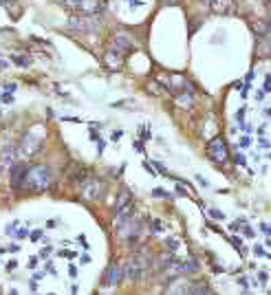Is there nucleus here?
<instances>
[{
    "instance_id": "1",
    "label": "nucleus",
    "mask_w": 271,
    "mask_h": 295,
    "mask_svg": "<svg viewBox=\"0 0 271 295\" xmlns=\"http://www.w3.org/2000/svg\"><path fill=\"white\" fill-rule=\"evenodd\" d=\"M25 185H27L29 189H35V192L45 189V187L49 185V170H47L45 165L29 167V174H27Z\"/></svg>"
},
{
    "instance_id": "2",
    "label": "nucleus",
    "mask_w": 271,
    "mask_h": 295,
    "mask_svg": "<svg viewBox=\"0 0 271 295\" xmlns=\"http://www.w3.org/2000/svg\"><path fill=\"white\" fill-rule=\"evenodd\" d=\"M207 154H210L212 161H216V163H225V161H227V145H225V141L221 137H216V139H212V141H210Z\"/></svg>"
},
{
    "instance_id": "3",
    "label": "nucleus",
    "mask_w": 271,
    "mask_h": 295,
    "mask_svg": "<svg viewBox=\"0 0 271 295\" xmlns=\"http://www.w3.org/2000/svg\"><path fill=\"white\" fill-rule=\"evenodd\" d=\"M145 269H148V264H145V258H143V256H135L133 260L126 264V271H123V276H126L128 280H137V278L143 276Z\"/></svg>"
},
{
    "instance_id": "4",
    "label": "nucleus",
    "mask_w": 271,
    "mask_h": 295,
    "mask_svg": "<svg viewBox=\"0 0 271 295\" xmlns=\"http://www.w3.org/2000/svg\"><path fill=\"white\" fill-rule=\"evenodd\" d=\"M82 189H84V198H86V201H99L101 194H104V185H101L97 179H89L82 185Z\"/></svg>"
},
{
    "instance_id": "5",
    "label": "nucleus",
    "mask_w": 271,
    "mask_h": 295,
    "mask_svg": "<svg viewBox=\"0 0 271 295\" xmlns=\"http://www.w3.org/2000/svg\"><path fill=\"white\" fill-rule=\"evenodd\" d=\"M133 47H135V44H133V40H130L128 33H115L113 35V49L115 51H119V53H128Z\"/></svg>"
},
{
    "instance_id": "6",
    "label": "nucleus",
    "mask_w": 271,
    "mask_h": 295,
    "mask_svg": "<svg viewBox=\"0 0 271 295\" xmlns=\"http://www.w3.org/2000/svg\"><path fill=\"white\" fill-rule=\"evenodd\" d=\"M40 145H42V139H35L33 132H27L25 139H23V154H27V157H29V154L38 152Z\"/></svg>"
},
{
    "instance_id": "7",
    "label": "nucleus",
    "mask_w": 271,
    "mask_h": 295,
    "mask_svg": "<svg viewBox=\"0 0 271 295\" xmlns=\"http://www.w3.org/2000/svg\"><path fill=\"white\" fill-rule=\"evenodd\" d=\"M27 174H29V167L23 165V163H18L16 167H13V172H11V185H20V183H25Z\"/></svg>"
},
{
    "instance_id": "8",
    "label": "nucleus",
    "mask_w": 271,
    "mask_h": 295,
    "mask_svg": "<svg viewBox=\"0 0 271 295\" xmlns=\"http://www.w3.org/2000/svg\"><path fill=\"white\" fill-rule=\"evenodd\" d=\"M192 101H194V88L192 86H185V93L177 95V106L190 108V106H192Z\"/></svg>"
},
{
    "instance_id": "9",
    "label": "nucleus",
    "mask_w": 271,
    "mask_h": 295,
    "mask_svg": "<svg viewBox=\"0 0 271 295\" xmlns=\"http://www.w3.org/2000/svg\"><path fill=\"white\" fill-rule=\"evenodd\" d=\"M212 9L216 13H232L234 11V0H214Z\"/></svg>"
},
{
    "instance_id": "10",
    "label": "nucleus",
    "mask_w": 271,
    "mask_h": 295,
    "mask_svg": "<svg viewBox=\"0 0 271 295\" xmlns=\"http://www.w3.org/2000/svg\"><path fill=\"white\" fill-rule=\"evenodd\" d=\"M101 9V5L97 3V0H84L82 5H79V11H84L86 16H95Z\"/></svg>"
},
{
    "instance_id": "11",
    "label": "nucleus",
    "mask_w": 271,
    "mask_h": 295,
    "mask_svg": "<svg viewBox=\"0 0 271 295\" xmlns=\"http://www.w3.org/2000/svg\"><path fill=\"white\" fill-rule=\"evenodd\" d=\"M106 64L111 66V69H119L121 66V53L119 51H108V55H106Z\"/></svg>"
},
{
    "instance_id": "12",
    "label": "nucleus",
    "mask_w": 271,
    "mask_h": 295,
    "mask_svg": "<svg viewBox=\"0 0 271 295\" xmlns=\"http://www.w3.org/2000/svg\"><path fill=\"white\" fill-rule=\"evenodd\" d=\"M117 276H119V269L115 267H108V271H106V284H115L117 282Z\"/></svg>"
},
{
    "instance_id": "13",
    "label": "nucleus",
    "mask_w": 271,
    "mask_h": 295,
    "mask_svg": "<svg viewBox=\"0 0 271 295\" xmlns=\"http://www.w3.org/2000/svg\"><path fill=\"white\" fill-rule=\"evenodd\" d=\"M187 295H212V291L207 289V286H196V289H192Z\"/></svg>"
},
{
    "instance_id": "14",
    "label": "nucleus",
    "mask_w": 271,
    "mask_h": 295,
    "mask_svg": "<svg viewBox=\"0 0 271 295\" xmlns=\"http://www.w3.org/2000/svg\"><path fill=\"white\" fill-rule=\"evenodd\" d=\"M64 5H69V7H75V9H79V5L84 3V0H62Z\"/></svg>"
},
{
    "instance_id": "15",
    "label": "nucleus",
    "mask_w": 271,
    "mask_h": 295,
    "mask_svg": "<svg viewBox=\"0 0 271 295\" xmlns=\"http://www.w3.org/2000/svg\"><path fill=\"white\" fill-rule=\"evenodd\" d=\"M165 245H168V247H170L172 251H174V249H179V240H174V238H168V240H165Z\"/></svg>"
},
{
    "instance_id": "16",
    "label": "nucleus",
    "mask_w": 271,
    "mask_h": 295,
    "mask_svg": "<svg viewBox=\"0 0 271 295\" xmlns=\"http://www.w3.org/2000/svg\"><path fill=\"white\" fill-rule=\"evenodd\" d=\"M210 216H214L216 220H223V218H225L223 212H218V209H210Z\"/></svg>"
},
{
    "instance_id": "17",
    "label": "nucleus",
    "mask_w": 271,
    "mask_h": 295,
    "mask_svg": "<svg viewBox=\"0 0 271 295\" xmlns=\"http://www.w3.org/2000/svg\"><path fill=\"white\" fill-rule=\"evenodd\" d=\"M27 236H29V231H27V229H18V231H16V238H18V240H25Z\"/></svg>"
},
{
    "instance_id": "18",
    "label": "nucleus",
    "mask_w": 271,
    "mask_h": 295,
    "mask_svg": "<svg viewBox=\"0 0 271 295\" xmlns=\"http://www.w3.org/2000/svg\"><path fill=\"white\" fill-rule=\"evenodd\" d=\"M16 62L23 64V66H27V64H29V57H16Z\"/></svg>"
},
{
    "instance_id": "19",
    "label": "nucleus",
    "mask_w": 271,
    "mask_h": 295,
    "mask_svg": "<svg viewBox=\"0 0 271 295\" xmlns=\"http://www.w3.org/2000/svg\"><path fill=\"white\" fill-rule=\"evenodd\" d=\"M155 196H163V198H168V192H163V189H155Z\"/></svg>"
},
{
    "instance_id": "20",
    "label": "nucleus",
    "mask_w": 271,
    "mask_h": 295,
    "mask_svg": "<svg viewBox=\"0 0 271 295\" xmlns=\"http://www.w3.org/2000/svg\"><path fill=\"white\" fill-rule=\"evenodd\" d=\"M31 238H33V240H40V238H42V231H33Z\"/></svg>"
},
{
    "instance_id": "21",
    "label": "nucleus",
    "mask_w": 271,
    "mask_h": 295,
    "mask_svg": "<svg viewBox=\"0 0 271 295\" xmlns=\"http://www.w3.org/2000/svg\"><path fill=\"white\" fill-rule=\"evenodd\" d=\"M269 5V16H271V3H267Z\"/></svg>"
},
{
    "instance_id": "22",
    "label": "nucleus",
    "mask_w": 271,
    "mask_h": 295,
    "mask_svg": "<svg viewBox=\"0 0 271 295\" xmlns=\"http://www.w3.org/2000/svg\"><path fill=\"white\" fill-rule=\"evenodd\" d=\"M205 3H210V5H212V3H214V0H205Z\"/></svg>"
},
{
    "instance_id": "23",
    "label": "nucleus",
    "mask_w": 271,
    "mask_h": 295,
    "mask_svg": "<svg viewBox=\"0 0 271 295\" xmlns=\"http://www.w3.org/2000/svg\"><path fill=\"white\" fill-rule=\"evenodd\" d=\"M262 3H271V0H262Z\"/></svg>"
}]
</instances>
